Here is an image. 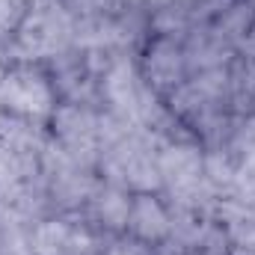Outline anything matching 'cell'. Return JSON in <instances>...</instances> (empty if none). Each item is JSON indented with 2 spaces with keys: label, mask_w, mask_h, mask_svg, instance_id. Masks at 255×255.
Returning <instances> with one entry per match:
<instances>
[{
  "label": "cell",
  "mask_w": 255,
  "mask_h": 255,
  "mask_svg": "<svg viewBox=\"0 0 255 255\" xmlns=\"http://www.w3.org/2000/svg\"><path fill=\"white\" fill-rule=\"evenodd\" d=\"M89 232L63 223V220H45L33 229V255H92Z\"/></svg>",
  "instance_id": "cell-4"
},
{
  "label": "cell",
  "mask_w": 255,
  "mask_h": 255,
  "mask_svg": "<svg viewBox=\"0 0 255 255\" xmlns=\"http://www.w3.org/2000/svg\"><path fill=\"white\" fill-rule=\"evenodd\" d=\"M57 142L77 163H89L101 154V119L80 104H65L54 113Z\"/></svg>",
  "instance_id": "cell-3"
},
{
  "label": "cell",
  "mask_w": 255,
  "mask_h": 255,
  "mask_svg": "<svg viewBox=\"0 0 255 255\" xmlns=\"http://www.w3.org/2000/svg\"><path fill=\"white\" fill-rule=\"evenodd\" d=\"M184 63H187V57L181 48H175V42L157 39L145 57V83L157 86V89H172L184 77Z\"/></svg>",
  "instance_id": "cell-5"
},
{
  "label": "cell",
  "mask_w": 255,
  "mask_h": 255,
  "mask_svg": "<svg viewBox=\"0 0 255 255\" xmlns=\"http://www.w3.org/2000/svg\"><path fill=\"white\" fill-rule=\"evenodd\" d=\"M128 226H130V232H133L139 241H145V244L163 241V238L172 232V220H169V214H166L163 205H160L157 199H151L148 193H139L136 199H130Z\"/></svg>",
  "instance_id": "cell-6"
},
{
  "label": "cell",
  "mask_w": 255,
  "mask_h": 255,
  "mask_svg": "<svg viewBox=\"0 0 255 255\" xmlns=\"http://www.w3.org/2000/svg\"><path fill=\"white\" fill-rule=\"evenodd\" d=\"M92 208L101 226L107 229H125L128 226V214H130V199L122 187L110 184L104 190H92Z\"/></svg>",
  "instance_id": "cell-7"
},
{
  "label": "cell",
  "mask_w": 255,
  "mask_h": 255,
  "mask_svg": "<svg viewBox=\"0 0 255 255\" xmlns=\"http://www.w3.org/2000/svg\"><path fill=\"white\" fill-rule=\"evenodd\" d=\"M110 3H113V0H74V6H77L83 15H92V18H95L98 12H104Z\"/></svg>",
  "instance_id": "cell-8"
},
{
  "label": "cell",
  "mask_w": 255,
  "mask_h": 255,
  "mask_svg": "<svg viewBox=\"0 0 255 255\" xmlns=\"http://www.w3.org/2000/svg\"><path fill=\"white\" fill-rule=\"evenodd\" d=\"M74 42V21L63 0H33L18 24V48L27 57H57Z\"/></svg>",
  "instance_id": "cell-1"
},
{
  "label": "cell",
  "mask_w": 255,
  "mask_h": 255,
  "mask_svg": "<svg viewBox=\"0 0 255 255\" xmlns=\"http://www.w3.org/2000/svg\"><path fill=\"white\" fill-rule=\"evenodd\" d=\"M0 107H6L12 116L39 119L54 110V89L39 71L12 68L0 80Z\"/></svg>",
  "instance_id": "cell-2"
},
{
  "label": "cell",
  "mask_w": 255,
  "mask_h": 255,
  "mask_svg": "<svg viewBox=\"0 0 255 255\" xmlns=\"http://www.w3.org/2000/svg\"><path fill=\"white\" fill-rule=\"evenodd\" d=\"M157 3H172V0H157Z\"/></svg>",
  "instance_id": "cell-9"
}]
</instances>
